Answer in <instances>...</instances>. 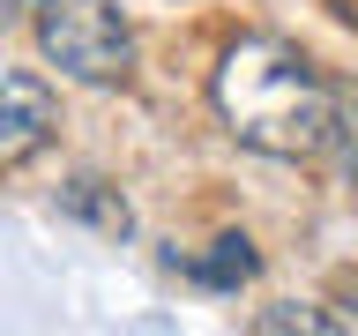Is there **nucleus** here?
I'll return each mask as SVG.
<instances>
[{"instance_id": "2", "label": "nucleus", "mask_w": 358, "mask_h": 336, "mask_svg": "<svg viewBox=\"0 0 358 336\" xmlns=\"http://www.w3.org/2000/svg\"><path fill=\"white\" fill-rule=\"evenodd\" d=\"M38 52L75 83H127L134 75V30L120 0H38L30 8Z\"/></svg>"}, {"instance_id": "3", "label": "nucleus", "mask_w": 358, "mask_h": 336, "mask_svg": "<svg viewBox=\"0 0 358 336\" xmlns=\"http://www.w3.org/2000/svg\"><path fill=\"white\" fill-rule=\"evenodd\" d=\"M52 127H60V97L30 75V67H8V120H0V164L15 172V164H30V157L52 142Z\"/></svg>"}, {"instance_id": "6", "label": "nucleus", "mask_w": 358, "mask_h": 336, "mask_svg": "<svg viewBox=\"0 0 358 336\" xmlns=\"http://www.w3.org/2000/svg\"><path fill=\"white\" fill-rule=\"evenodd\" d=\"M329 157H336V187H343V195H358V83H343V112H336Z\"/></svg>"}, {"instance_id": "7", "label": "nucleus", "mask_w": 358, "mask_h": 336, "mask_svg": "<svg viewBox=\"0 0 358 336\" xmlns=\"http://www.w3.org/2000/svg\"><path fill=\"white\" fill-rule=\"evenodd\" d=\"M254 329H262V336H284V329L329 336V329H343V321H336V314H321V307H268V314H254Z\"/></svg>"}, {"instance_id": "8", "label": "nucleus", "mask_w": 358, "mask_h": 336, "mask_svg": "<svg viewBox=\"0 0 358 336\" xmlns=\"http://www.w3.org/2000/svg\"><path fill=\"white\" fill-rule=\"evenodd\" d=\"M329 8H336V15H343V22L358 30V0H329Z\"/></svg>"}, {"instance_id": "4", "label": "nucleus", "mask_w": 358, "mask_h": 336, "mask_svg": "<svg viewBox=\"0 0 358 336\" xmlns=\"http://www.w3.org/2000/svg\"><path fill=\"white\" fill-rule=\"evenodd\" d=\"M254 269H262L254 239H246V232H224V239L194 262V284H209V291H239V284H254Z\"/></svg>"}, {"instance_id": "1", "label": "nucleus", "mask_w": 358, "mask_h": 336, "mask_svg": "<svg viewBox=\"0 0 358 336\" xmlns=\"http://www.w3.org/2000/svg\"><path fill=\"white\" fill-rule=\"evenodd\" d=\"M217 112L246 150L284 157V164H313L336 142L343 83H329L284 38H239L217 60Z\"/></svg>"}, {"instance_id": "5", "label": "nucleus", "mask_w": 358, "mask_h": 336, "mask_svg": "<svg viewBox=\"0 0 358 336\" xmlns=\"http://www.w3.org/2000/svg\"><path fill=\"white\" fill-rule=\"evenodd\" d=\"M60 209L67 217H90L97 232H127V202L105 195V179H75V187L60 195Z\"/></svg>"}]
</instances>
